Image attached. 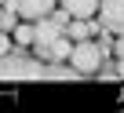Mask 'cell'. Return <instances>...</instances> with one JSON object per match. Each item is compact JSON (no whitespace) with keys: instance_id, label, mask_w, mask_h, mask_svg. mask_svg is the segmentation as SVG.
Listing matches in <instances>:
<instances>
[{"instance_id":"ba28073f","label":"cell","mask_w":124,"mask_h":113,"mask_svg":"<svg viewBox=\"0 0 124 113\" xmlns=\"http://www.w3.org/2000/svg\"><path fill=\"white\" fill-rule=\"evenodd\" d=\"M18 18H22V15H18V4H15V0H4V4H0V29L11 33V29L18 26Z\"/></svg>"},{"instance_id":"8fae6325","label":"cell","mask_w":124,"mask_h":113,"mask_svg":"<svg viewBox=\"0 0 124 113\" xmlns=\"http://www.w3.org/2000/svg\"><path fill=\"white\" fill-rule=\"evenodd\" d=\"M4 55H11V33L0 29V59H4Z\"/></svg>"},{"instance_id":"6da1fadb","label":"cell","mask_w":124,"mask_h":113,"mask_svg":"<svg viewBox=\"0 0 124 113\" xmlns=\"http://www.w3.org/2000/svg\"><path fill=\"white\" fill-rule=\"evenodd\" d=\"M0 80H47V66L37 59H22V55H4Z\"/></svg>"},{"instance_id":"8992f818","label":"cell","mask_w":124,"mask_h":113,"mask_svg":"<svg viewBox=\"0 0 124 113\" xmlns=\"http://www.w3.org/2000/svg\"><path fill=\"white\" fill-rule=\"evenodd\" d=\"M62 11H66L70 18H91L99 15V0H58Z\"/></svg>"},{"instance_id":"3957f363","label":"cell","mask_w":124,"mask_h":113,"mask_svg":"<svg viewBox=\"0 0 124 113\" xmlns=\"http://www.w3.org/2000/svg\"><path fill=\"white\" fill-rule=\"evenodd\" d=\"M62 33H66V29H62V18H55V15H44V18H37L33 22V51L37 55H47V47L62 37Z\"/></svg>"},{"instance_id":"4fadbf2b","label":"cell","mask_w":124,"mask_h":113,"mask_svg":"<svg viewBox=\"0 0 124 113\" xmlns=\"http://www.w3.org/2000/svg\"><path fill=\"white\" fill-rule=\"evenodd\" d=\"M117 77H124V59H117Z\"/></svg>"},{"instance_id":"7c38bea8","label":"cell","mask_w":124,"mask_h":113,"mask_svg":"<svg viewBox=\"0 0 124 113\" xmlns=\"http://www.w3.org/2000/svg\"><path fill=\"white\" fill-rule=\"evenodd\" d=\"M113 55H117V59H124V33L117 37V44H113Z\"/></svg>"},{"instance_id":"5bb4252c","label":"cell","mask_w":124,"mask_h":113,"mask_svg":"<svg viewBox=\"0 0 124 113\" xmlns=\"http://www.w3.org/2000/svg\"><path fill=\"white\" fill-rule=\"evenodd\" d=\"M0 4H4V0H0Z\"/></svg>"},{"instance_id":"7a4b0ae2","label":"cell","mask_w":124,"mask_h":113,"mask_svg":"<svg viewBox=\"0 0 124 113\" xmlns=\"http://www.w3.org/2000/svg\"><path fill=\"white\" fill-rule=\"evenodd\" d=\"M102 59H106V47H102V40H77L73 44V55H70V62H73V69H80V73H99L102 69Z\"/></svg>"},{"instance_id":"52a82bcc","label":"cell","mask_w":124,"mask_h":113,"mask_svg":"<svg viewBox=\"0 0 124 113\" xmlns=\"http://www.w3.org/2000/svg\"><path fill=\"white\" fill-rule=\"evenodd\" d=\"M70 55H73V44H70V33H62L51 47H47V55H44V59H51V62H66L70 59Z\"/></svg>"},{"instance_id":"30bf717a","label":"cell","mask_w":124,"mask_h":113,"mask_svg":"<svg viewBox=\"0 0 124 113\" xmlns=\"http://www.w3.org/2000/svg\"><path fill=\"white\" fill-rule=\"evenodd\" d=\"M33 22L29 26H15V44H22V47H33Z\"/></svg>"},{"instance_id":"277c9868","label":"cell","mask_w":124,"mask_h":113,"mask_svg":"<svg viewBox=\"0 0 124 113\" xmlns=\"http://www.w3.org/2000/svg\"><path fill=\"white\" fill-rule=\"evenodd\" d=\"M99 18L106 29L124 33V0H99Z\"/></svg>"},{"instance_id":"9c48e42d","label":"cell","mask_w":124,"mask_h":113,"mask_svg":"<svg viewBox=\"0 0 124 113\" xmlns=\"http://www.w3.org/2000/svg\"><path fill=\"white\" fill-rule=\"evenodd\" d=\"M66 33H70V40H88V37H91V33H99V26H91V22H88V18H73V22H70V29H66Z\"/></svg>"},{"instance_id":"5b68a950","label":"cell","mask_w":124,"mask_h":113,"mask_svg":"<svg viewBox=\"0 0 124 113\" xmlns=\"http://www.w3.org/2000/svg\"><path fill=\"white\" fill-rule=\"evenodd\" d=\"M15 4H18V15L26 22H37V18H44V15L55 11V0H15Z\"/></svg>"}]
</instances>
